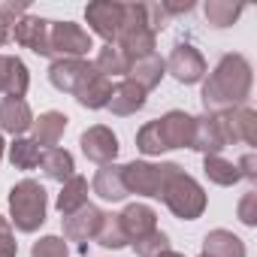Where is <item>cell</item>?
<instances>
[{"label": "cell", "mask_w": 257, "mask_h": 257, "mask_svg": "<svg viewBox=\"0 0 257 257\" xmlns=\"http://www.w3.org/2000/svg\"><path fill=\"white\" fill-rule=\"evenodd\" d=\"M251 82H254V73H251L248 58L239 52L224 55L209 73V79L203 82V94H200L203 109L212 115H221V112L245 106L251 97Z\"/></svg>", "instance_id": "cell-1"}, {"label": "cell", "mask_w": 257, "mask_h": 257, "mask_svg": "<svg viewBox=\"0 0 257 257\" xmlns=\"http://www.w3.org/2000/svg\"><path fill=\"white\" fill-rule=\"evenodd\" d=\"M49 194L37 179H22L10 191V224L19 233H37L46 224Z\"/></svg>", "instance_id": "cell-2"}, {"label": "cell", "mask_w": 257, "mask_h": 257, "mask_svg": "<svg viewBox=\"0 0 257 257\" xmlns=\"http://www.w3.org/2000/svg\"><path fill=\"white\" fill-rule=\"evenodd\" d=\"M179 173H182V164H176V161H161V164L134 161V164L124 167V188H127V194L161 200L167 182H170L173 176H179Z\"/></svg>", "instance_id": "cell-3"}, {"label": "cell", "mask_w": 257, "mask_h": 257, "mask_svg": "<svg viewBox=\"0 0 257 257\" xmlns=\"http://www.w3.org/2000/svg\"><path fill=\"white\" fill-rule=\"evenodd\" d=\"M161 200H164V206H167L179 221H197V218L206 212V191H203V185H200L194 176H188L185 170L167 182Z\"/></svg>", "instance_id": "cell-4"}, {"label": "cell", "mask_w": 257, "mask_h": 257, "mask_svg": "<svg viewBox=\"0 0 257 257\" xmlns=\"http://www.w3.org/2000/svg\"><path fill=\"white\" fill-rule=\"evenodd\" d=\"M115 46L131 58H146L155 52L158 46V37L152 34L149 22H146V13H143V4H124V22H121V31H118V40Z\"/></svg>", "instance_id": "cell-5"}, {"label": "cell", "mask_w": 257, "mask_h": 257, "mask_svg": "<svg viewBox=\"0 0 257 257\" xmlns=\"http://www.w3.org/2000/svg\"><path fill=\"white\" fill-rule=\"evenodd\" d=\"M94 49L91 34L76 25V22H52L49 28V58L61 61V58H85Z\"/></svg>", "instance_id": "cell-6"}, {"label": "cell", "mask_w": 257, "mask_h": 257, "mask_svg": "<svg viewBox=\"0 0 257 257\" xmlns=\"http://www.w3.org/2000/svg\"><path fill=\"white\" fill-rule=\"evenodd\" d=\"M164 64H167V73H170L179 85H197V82H203L206 73H209L206 58H203L200 49L191 46V43L173 46V52H170V58H167Z\"/></svg>", "instance_id": "cell-7"}, {"label": "cell", "mask_w": 257, "mask_h": 257, "mask_svg": "<svg viewBox=\"0 0 257 257\" xmlns=\"http://www.w3.org/2000/svg\"><path fill=\"white\" fill-rule=\"evenodd\" d=\"M97 70H94V64L88 61V58H61V61H52V67H49V82L58 88V91H64V94H79L82 91V85L94 76Z\"/></svg>", "instance_id": "cell-8"}, {"label": "cell", "mask_w": 257, "mask_h": 257, "mask_svg": "<svg viewBox=\"0 0 257 257\" xmlns=\"http://www.w3.org/2000/svg\"><path fill=\"white\" fill-rule=\"evenodd\" d=\"M85 22L109 46V43L118 40L121 22H124V4H115V0H94V4L85 7Z\"/></svg>", "instance_id": "cell-9"}, {"label": "cell", "mask_w": 257, "mask_h": 257, "mask_svg": "<svg viewBox=\"0 0 257 257\" xmlns=\"http://www.w3.org/2000/svg\"><path fill=\"white\" fill-rule=\"evenodd\" d=\"M79 146H82V155L91 161V164H97V167H106V164H115V158H118V137L112 134V127H106V124H94V127H88V131L79 137Z\"/></svg>", "instance_id": "cell-10"}, {"label": "cell", "mask_w": 257, "mask_h": 257, "mask_svg": "<svg viewBox=\"0 0 257 257\" xmlns=\"http://www.w3.org/2000/svg\"><path fill=\"white\" fill-rule=\"evenodd\" d=\"M103 218H106V212H103L100 206L85 203L82 209H76L73 215L64 218V239H67V242H79V245L85 248V242L97 239Z\"/></svg>", "instance_id": "cell-11"}, {"label": "cell", "mask_w": 257, "mask_h": 257, "mask_svg": "<svg viewBox=\"0 0 257 257\" xmlns=\"http://www.w3.org/2000/svg\"><path fill=\"white\" fill-rule=\"evenodd\" d=\"M191 149L200 152L203 158H206V155H221V152L227 149V134H224L221 115L203 112V115L194 118V140H191Z\"/></svg>", "instance_id": "cell-12"}, {"label": "cell", "mask_w": 257, "mask_h": 257, "mask_svg": "<svg viewBox=\"0 0 257 257\" xmlns=\"http://www.w3.org/2000/svg\"><path fill=\"white\" fill-rule=\"evenodd\" d=\"M155 121H158V131L164 137L167 152H173V149H191V140H194V115H188L185 109H170L167 115H161Z\"/></svg>", "instance_id": "cell-13"}, {"label": "cell", "mask_w": 257, "mask_h": 257, "mask_svg": "<svg viewBox=\"0 0 257 257\" xmlns=\"http://www.w3.org/2000/svg\"><path fill=\"white\" fill-rule=\"evenodd\" d=\"M49 28L52 22L49 19H40V16H25L13 31H10V40H16L22 49H31L34 55L40 58H49Z\"/></svg>", "instance_id": "cell-14"}, {"label": "cell", "mask_w": 257, "mask_h": 257, "mask_svg": "<svg viewBox=\"0 0 257 257\" xmlns=\"http://www.w3.org/2000/svg\"><path fill=\"white\" fill-rule=\"evenodd\" d=\"M221 124H224V134H227V146H233V143L254 146L257 143V112L251 106L221 112Z\"/></svg>", "instance_id": "cell-15"}, {"label": "cell", "mask_w": 257, "mask_h": 257, "mask_svg": "<svg viewBox=\"0 0 257 257\" xmlns=\"http://www.w3.org/2000/svg\"><path fill=\"white\" fill-rule=\"evenodd\" d=\"M34 127V112L25 97H4L0 100V134H13L16 140Z\"/></svg>", "instance_id": "cell-16"}, {"label": "cell", "mask_w": 257, "mask_h": 257, "mask_svg": "<svg viewBox=\"0 0 257 257\" xmlns=\"http://www.w3.org/2000/svg\"><path fill=\"white\" fill-rule=\"evenodd\" d=\"M118 221L127 233V239L137 242L143 236H149L152 230H158V212L146 203H131V206H124V212H118Z\"/></svg>", "instance_id": "cell-17"}, {"label": "cell", "mask_w": 257, "mask_h": 257, "mask_svg": "<svg viewBox=\"0 0 257 257\" xmlns=\"http://www.w3.org/2000/svg\"><path fill=\"white\" fill-rule=\"evenodd\" d=\"M67 124H70V118L64 115V112H58V109H49V112H43L40 118H34V143L46 152V149H55L61 140H64V134H67Z\"/></svg>", "instance_id": "cell-18"}, {"label": "cell", "mask_w": 257, "mask_h": 257, "mask_svg": "<svg viewBox=\"0 0 257 257\" xmlns=\"http://www.w3.org/2000/svg\"><path fill=\"white\" fill-rule=\"evenodd\" d=\"M146 100H149V94L140 85H134L131 79H124V82H118L112 88V97H109V106L106 109L112 115H118V118H127V115H137L146 106Z\"/></svg>", "instance_id": "cell-19"}, {"label": "cell", "mask_w": 257, "mask_h": 257, "mask_svg": "<svg viewBox=\"0 0 257 257\" xmlns=\"http://www.w3.org/2000/svg\"><path fill=\"white\" fill-rule=\"evenodd\" d=\"M91 191L106 200V203H121L127 200V188H124V167L118 164H106L94 173V182H91Z\"/></svg>", "instance_id": "cell-20"}, {"label": "cell", "mask_w": 257, "mask_h": 257, "mask_svg": "<svg viewBox=\"0 0 257 257\" xmlns=\"http://www.w3.org/2000/svg\"><path fill=\"white\" fill-rule=\"evenodd\" d=\"M167 76V64H164V58L158 55V52H152V55H146V58H137V61H131V70H127V79H131L134 85H140L146 94L149 91H155L158 85H161V79Z\"/></svg>", "instance_id": "cell-21"}, {"label": "cell", "mask_w": 257, "mask_h": 257, "mask_svg": "<svg viewBox=\"0 0 257 257\" xmlns=\"http://www.w3.org/2000/svg\"><path fill=\"white\" fill-rule=\"evenodd\" d=\"M31 88L28 64L16 55H4V70H0V94L7 97H25Z\"/></svg>", "instance_id": "cell-22"}, {"label": "cell", "mask_w": 257, "mask_h": 257, "mask_svg": "<svg viewBox=\"0 0 257 257\" xmlns=\"http://www.w3.org/2000/svg\"><path fill=\"white\" fill-rule=\"evenodd\" d=\"M200 257H245V242L233 230H209L203 239V254Z\"/></svg>", "instance_id": "cell-23"}, {"label": "cell", "mask_w": 257, "mask_h": 257, "mask_svg": "<svg viewBox=\"0 0 257 257\" xmlns=\"http://www.w3.org/2000/svg\"><path fill=\"white\" fill-rule=\"evenodd\" d=\"M40 167H43V173H46V179H52V182H67V179H73L76 176V161H73V155L67 152V149H46L43 152V158H40Z\"/></svg>", "instance_id": "cell-24"}, {"label": "cell", "mask_w": 257, "mask_h": 257, "mask_svg": "<svg viewBox=\"0 0 257 257\" xmlns=\"http://www.w3.org/2000/svg\"><path fill=\"white\" fill-rule=\"evenodd\" d=\"M112 88H115L112 79L94 73V76L82 85V91L76 94V100H79V106H85V109H106V106H109V97H112Z\"/></svg>", "instance_id": "cell-25"}, {"label": "cell", "mask_w": 257, "mask_h": 257, "mask_svg": "<svg viewBox=\"0 0 257 257\" xmlns=\"http://www.w3.org/2000/svg\"><path fill=\"white\" fill-rule=\"evenodd\" d=\"M88 203V179L85 176H73V179H67L64 185H61V194H58V200H55V206H58V212L67 218V215H73L76 209H82Z\"/></svg>", "instance_id": "cell-26"}, {"label": "cell", "mask_w": 257, "mask_h": 257, "mask_svg": "<svg viewBox=\"0 0 257 257\" xmlns=\"http://www.w3.org/2000/svg\"><path fill=\"white\" fill-rule=\"evenodd\" d=\"M203 173H206V179H209L212 185H218V188H233L236 182H242L236 164L227 161L224 155H206V158H203Z\"/></svg>", "instance_id": "cell-27"}, {"label": "cell", "mask_w": 257, "mask_h": 257, "mask_svg": "<svg viewBox=\"0 0 257 257\" xmlns=\"http://www.w3.org/2000/svg\"><path fill=\"white\" fill-rule=\"evenodd\" d=\"M91 64H94V70H97L100 76H106V79H112V76H127V70H131V58H127L115 43L103 46Z\"/></svg>", "instance_id": "cell-28"}, {"label": "cell", "mask_w": 257, "mask_h": 257, "mask_svg": "<svg viewBox=\"0 0 257 257\" xmlns=\"http://www.w3.org/2000/svg\"><path fill=\"white\" fill-rule=\"evenodd\" d=\"M206 22L215 28V31H224V28H233L239 22V16L245 13L242 4H230V0H206Z\"/></svg>", "instance_id": "cell-29"}, {"label": "cell", "mask_w": 257, "mask_h": 257, "mask_svg": "<svg viewBox=\"0 0 257 257\" xmlns=\"http://www.w3.org/2000/svg\"><path fill=\"white\" fill-rule=\"evenodd\" d=\"M40 158H43V149L31 140V137H19V140H13V146H10V164L16 167V170H37L40 167Z\"/></svg>", "instance_id": "cell-30"}, {"label": "cell", "mask_w": 257, "mask_h": 257, "mask_svg": "<svg viewBox=\"0 0 257 257\" xmlns=\"http://www.w3.org/2000/svg\"><path fill=\"white\" fill-rule=\"evenodd\" d=\"M97 245H103V248H109V251H118V248H127V245H131V239H127V233H124L118 215H106V218H103L100 233H97Z\"/></svg>", "instance_id": "cell-31"}, {"label": "cell", "mask_w": 257, "mask_h": 257, "mask_svg": "<svg viewBox=\"0 0 257 257\" xmlns=\"http://www.w3.org/2000/svg\"><path fill=\"white\" fill-rule=\"evenodd\" d=\"M137 149L146 155V158H155V155H164L167 146H164V137L158 131V121H149L143 124L140 131H137Z\"/></svg>", "instance_id": "cell-32"}, {"label": "cell", "mask_w": 257, "mask_h": 257, "mask_svg": "<svg viewBox=\"0 0 257 257\" xmlns=\"http://www.w3.org/2000/svg\"><path fill=\"white\" fill-rule=\"evenodd\" d=\"M131 245H134L137 257H158V254L170 251V236H167L164 230H152L149 236H143V239H137V242H131Z\"/></svg>", "instance_id": "cell-33"}, {"label": "cell", "mask_w": 257, "mask_h": 257, "mask_svg": "<svg viewBox=\"0 0 257 257\" xmlns=\"http://www.w3.org/2000/svg\"><path fill=\"white\" fill-rule=\"evenodd\" d=\"M31 257H70L64 236H40L31 248Z\"/></svg>", "instance_id": "cell-34"}, {"label": "cell", "mask_w": 257, "mask_h": 257, "mask_svg": "<svg viewBox=\"0 0 257 257\" xmlns=\"http://www.w3.org/2000/svg\"><path fill=\"white\" fill-rule=\"evenodd\" d=\"M236 218H239L245 227H257V191L242 194V200H239V206H236Z\"/></svg>", "instance_id": "cell-35"}, {"label": "cell", "mask_w": 257, "mask_h": 257, "mask_svg": "<svg viewBox=\"0 0 257 257\" xmlns=\"http://www.w3.org/2000/svg\"><path fill=\"white\" fill-rule=\"evenodd\" d=\"M25 16H28V4H16V0H7V4H0V25L10 28V31H13Z\"/></svg>", "instance_id": "cell-36"}, {"label": "cell", "mask_w": 257, "mask_h": 257, "mask_svg": "<svg viewBox=\"0 0 257 257\" xmlns=\"http://www.w3.org/2000/svg\"><path fill=\"white\" fill-rule=\"evenodd\" d=\"M16 254H19V242H16L13 224L10 218L0 215V257H16Z\"/></svg>", "instance_id": "cell-37"}, {"label": "cell", "mask_w": 257, "mask_h": 257, "mask_svg": "<svg viewBox=\"0 0 257 257\" xmlns=\"http://www.w3.org/2000/svg\"><path fill=\"white\" fill-rule=\"evenodd\" d=\"M143 13H146V22H149V28H152V34H155V37L170 25V16L164 13V7H161V4H143Z\"/></svg>", "instance_id": "cell-38"}, {"label": "cell", "mask_w": 257, "mask_h": 257, "mask_svg": "<svg viewBox=\"0 0 257 257\" xmlns=\"http://www.w3.org/2000/svg\"><path fill=\"white\" fill-rule=\"evenodd\" d=\"M236 170H239V176H242V179L257 182V155H254V152L242 155V158L236 161Z\"/></svg>", "instance_id": "cell-39"}, {"label": "cell", "mask_w": 257, "mask_h": 257, "mask_svg": "<svg viewBox=\"0 0 257 257\" xmlns=\"http://www.w3.org/2000/svg\"><path fill=\"white\" fill-rule=\"evenodd\" d=\"M164 7V13L173 19V16H185V13H191L194 10V0H185V4H161Z\"/></svg>", "instance_id": "cell-40"}, {"label": "cell", "mask_w": 257, "mask_h": 257, "mask_svg": "<svg viewBox=\"0 0 257 257\" xmlns=\"http://www.w3.org/2000/svg\"><path fill=\"white\" fill-rule=\"evenodd\" d=\"M7 43H10V28L0 25V46H7Z\"/></svg>", "instance_id": "cell-41"}, {"label": "cell", "mask_w": 257, "mask_h": 257, "mask_svg": "<svg viewBox=\"0 0 257 257\" xmlns=\"http://www.w3.org/2000/svg\"><path fill=\"white\" fill-rule=\"evenodd\" d=\"M158 257H185V254H179V251H173V248H170V251H164V254H158Z\"/></svg>", "instance_id": "cell-42"}, {"label": "cell", "mask_w": 257, "mask_h": 257, "mask_svg": "<svg viewBox=\"0 0 257 257\" xmlns=\"http://www.w3.org/2000/svg\"><path fill=\"white\" fill-rule=\"evenodd\" d=\"M4 152H7V143H4V134H0V161H4Z\"/></svg>", "instance_id": "cell-43"}, {"label": "cell", "mask_w": 257, "mask_h": 257, "mask_svg": "<svg viewBox=\"0 0 257 257\" xmlns=\"http://www.w3.org/2000/svg\"><path fill=\"white\" fill-rule=\"evenodd\" d=\"M0 70H4V55H0Z\"/></svg>", "instance_id": "cell-44"}]
</instances>
